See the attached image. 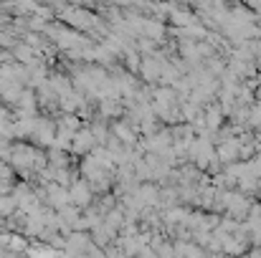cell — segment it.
I'll return each mask as SVG.
<instances>
[{"instance_id": "1", "label": "cell", "mask_w": 261, "mask_h": 258, "mask_svg": "<svg viewBox=\"0 0 261 258\" xmlns=\"http://www.w3.org/2000/svg\"><path fill=\"white\" fill-rule=\"evenodd\" d=\"M216 157H218V162L221 165H233V162H239V139L233 137V139H223V142H218L216 145Z\"/></svg>"}]
</instances>
